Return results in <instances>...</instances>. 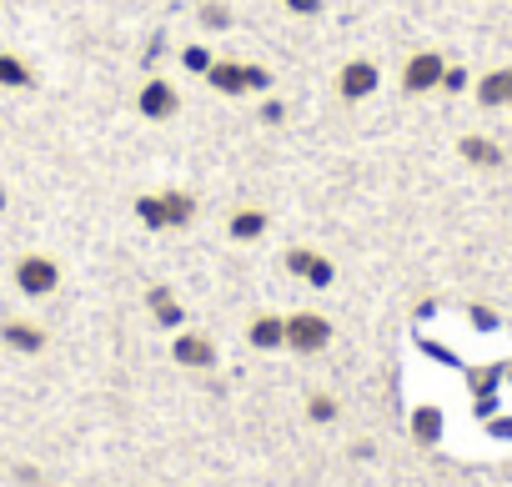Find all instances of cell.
<instances>
[{
	"label": "cell",
	"mask_w": 512,
	"mask_h": 487,
	"mask_svg": "<svg viewBox=\"0 0 512 487\" xmlns=\"http://www.w3.org/2000/svg\"><path fill=\"white\" fill-rule=\"evenodd\" d=\"M442 76H447V56H442V51H412L407 66H402V91H407V96L442 91Z\"/></svg>",
	"instance_id": "2"
},
{
	"label": "cell",
	"mask_w": 512,
	"mask_h": 487,
	"mask_svg": "<svg viewBox=\"0 0 512 487\" xmlns=\"http://www.w3.org/2000/svg\"><path fill=\"white\" fill-rule=\"evenodd\" d=\"M282 6H287L292 16H317V11H322V0H282Z\"/></svg>",
	"instance_id": "22"
},
{
	"label": "cell",
	"mask_w": 512,
	"mask_h": 487,
	"mask_svg": "<svg viewBox=\"0 0 512 487\" xmlns=\"http://www.w3.org/2000/svg\"><path fill=\"white\" fill-rule=\"evenodd\" d=\"M226 231H231L236 241H256V236H267V211H262V206H241V211H231V216H226Z\"/></svg>",
	"instance_id": "13"
},
{
	"label": "cell",
	"mask_w": 512,
	"mask_h": 487,
	"mask_svg": "<svg viewBox=\"0 0 512 487\" xmlns=\"http://www.w3.org/2000/svg\"><path fill=\"white\" fill-rule=\"evenodd\" d=\"M327 342H332V322H327V317H317V312H292V317H287V347H292V352L312 357V352H322Z\"/></svg>",
	"instance_id": "4"
},
{
	"label": "cell",
	"mask_w": 512,
	"mask_h": 487,
	"mask_svg": "<svg viewBox=\"0 0 512 487\" xmlns=\"http://www.w3.org/2000/svg\"><path fill=\"white\" fill-rule=\"evenodd\" d=\"M0 86H6V91H31V86H36V71H31L21 56L0 51Z\"/></svg>",
	"instance_id": "15"
},
{
	"label": "cell",
	"mask_w": 512,
	"mask_h": 487,
	"mask_svg": "<svg viewBox=\"0 0 512 487\" xmlns=\"http://www.w3.org/2000/svg\"><path fill=\"white\" fill-rule=\"evenodd\" d=\"M136 111H141L146 121H171V116L181 111V96H176V86H171V81L151 76V81L141 86V96H136Z\"/></svg>",
	"instance_id": "6"
},
{
	"label": "cell",
	"mask_w": 512,
	"mask_h": 487,
	"mask_svg": "<svg viewBox=\"0 0 512 487\" xmlns=\"http://www.w3.org/2000/svg\"><path fill=\"white\" fill-rule=\"evenodd\" d=\"M16 287H21V297H51V292L61 287V267H56V257H46V252H26V257L16 262Z\"/></svg>",
	"instance_id": "3"
},
{
	"label": "cell",
	"mask_w": 512,
	"mask_h": 487,
	"mask_svg": "<svg viewBox=\"0 0 512 487\" xmlns=\"http://www.w3.org/2000/svg\"><path fill=\"white\" fill-rule=\"evenodd\" d=\"M377 86H382V66L367 61V56H352V61L337 71V96H342V101H367Z\"/></svg>",
	"instance_id": "5"
},
{
	"label": "cell",
	"mask_w": 512,
	"mask_h": 487,
	"mask_svg": "<svg viewBox=\"0 0 512 487\" xmlns=\"http://www.w3.org/2000/svg\"><path fill=\"white\" fill-rule=\"evenodd\" d=\"M246 342H251L256 352H282V347H287V317H272V312L251 317V327H246Z\"/></svg>",
	"instance_id": "11"
},
{
	"label": "cell",
	"mask_w": 512,
	"mask_h": 487,
	"mask_svg": "<svg viewBox=\"0 0 512 487\" xmlns=\"http://www.w3.org/2000/svg\"><path fill=\"white\" fill-rule=\"evenodd\" d=\"M457 156H462V166H477V171L507 166V151H502L492 136H482V131H467V136L457 141Z\"/></svg>",
	"instance_id": "8"
},
{
	"label": "cell",
	"mask_w": 512,
	"mask_h": 487,
	"mask_svg": "<svg viewBox=\"0 0 512 487\" xmlns=\"http://www.w3.org/2000/svg\"><path fill=\"white\" fill-rule=\"evenodd\" d=\"M136 216L151 231H181V226L196 221V196L191 191H146L136 201Z\"/></svg>",
	"instance_id": "1"
},
{
	"label": "cell",
	"mask_w": 512,
	"mask_h": 487,
	"mask_svg": "<svg viewBox=\"0 0 512 487\" xmlns=\"http://www.w3.org/2000/svg\"><path fill=\"white\" fill-rule=\"evenodd\" d=\"M412 437H417L422 447H432V442L442 437V412H437V407H417V412H412Z\"/></svg>",
	"instance_id": "16"
},
{
	"label": "cell",
	"mask_w": 512,
	"mask_h": 487,
	"mask_svg": "<svg viewBox=\"0 0 512 487\" xmlns=\"http://www.w3.org/2000/svg\"><path fill=\"white\" fill-rule=\"evenodd\" d=\"M171 357H176V367L211 372V367H216V342H211L206 332H181V337L171 342Z\"/></svg>",
	"instance_id": "7"
},
{
	"label": "cell",
	"mask_w": 512,
	"mask_h": 487,
	"mask_svg": "<svg viewBox=\"0 0 512 487\" xmlns=\"http://www.w3.org/2000/svg\"><path fill=\"white\" fill-rule=\"evenodd\" d=\"M0 206H6V186H0Z\"/></svg>",
	"instance_id": "25"
},
{
	"label": "cell",
	"mask_w": 512,
	"mask_h": 487,
	"mask_svg": "<svg viewBox=\"0 0 512 487\" xmlns=\"http://www.w3.org/2000/svg\"><path fill=\"white\" fill-rule=\"evenodd\" d=\"M146 307H151V317H156L161 327H181V322H186V312H181V302L171 297V287H151V292H146Z\"/></svg>",
	"instance_id": "14"
},
{
	"label": "cell",
	"mask_w": 512,
	"mask_h": 487,
	"mask_svg": "<svg viewBox=\"0 0 512 487\" xmlns=\"http://www.w3.org/2000/svg\"><path fill=\"white\" fill-rule=\"evenodd\" d=\"M472 86V76L462 71V66H447V76H442V91H467Z\"/></svg>",
	"instance_id": "21"
},
{
	"label": "cell",
	"mask_w": 512,
	"mask_h": 487,
	"mask_svg": "<svg viewBox=\"0 0 512 487\" xmlns=\"http://www.w3.org/2000/svg\"><path fill=\"white\" fill-rule=\"evenodd\" d=\"M282 116H287L282 101H267V106H262V121H282Z\"/></svg>",
	"instance_id": "24"
},
{
	"label": "cell",
	"mask_w": 512,
	"mask_h": 487,
	"mask_svg": "<svg viewBox=\"0 0 512 487\" xmlns=\"http://www.w3.org/2000/svg\"><path fill=\"white\" fill-rule=\"evenodd\" d=\"M201 21L221 31V26H231V11H226V6H216V0H206V6H201Z\"/></svg>",
	"instance_id": "19"
},
{
	"label": "cell",
	"mask_w": 512,
	"mask_h": 487,
	"mask_svg": "<svg viewBox=\"0 0 512 487\" xmlns=\"http://www.w3.org/2000/svg\"><path fill=\"white\" fill-rule=\"evenodd\" d=\"M472 96H477V106H487V111H507V106H512V66L487 71V76L472 86Z\"/></svg>",
	"instance_id": "10"
},
{
	"label": "cell",
	"mask_w": 512,
	"mask_h": 487,
	"mask_svg": "<svg viewBox=\"0 0 512 487\" xmlns=\"http://www.w3.org/2000/svg\"><path fill=\"white\" fill-rule=\"evenodd\" d=\"M337 412H342V407H337L332 392H312V397H307V417H312V422H337Z\"/></svg>",
	"instance_id": "17"
},
{
	"label": "cell",
	"mask_w": 512,
	"mask_h": 487,
	"mask_svg": "<svg viewBox=\"0 0 512 487\" xmlns=\"http://www.w3.org/2000/svg\"><path fill=\"white\" fill-rule=\"evenodd\" d=\"M186 66L191 71H211V51H186Z\"/></svg>",
	"instance_id": "23"
},
{
	"label": "cell",
	"mask_w": 512,
	"mask_h": 487,
	"mask_svg": "<svg viewBox=\"0 0 512 487\" xmlns=\"http://www.w3.org/2000/svg\"><path fill=\"white\" fill-rule=\"evenodd\" d=\"M206 86L221 91V96H241L246 91V61H211Z\"/></svg>",
	"instance_id": "12"
},
{
	"label": "cell",
	"mask_w": 512,
	"mask_h": 487,
	"mask_svg": "<svg viewBox=\"0 0 512 487\" xmlns=\"http://www.w3.org/2000/svg\"><path fill=\"white\" fill-rule=\"evenodd\" d=\"M267 86H272V71H267V66H251V61H246V91H267Z\"/></svg>",
	"instance_id": "20"
},
{
	"label": "cell",
	"mask_w": 512,
	"mask_h": 487,
	"mask_svg": "<svg viewBox=\"0 0 512 487\" xmlns=\"http://www.w3.org/2000/svg\"><path fill=\"white\" fill-rule=\"evenodd\" d=\"M0 342H6L11 352H21V357H41L46 352V327H36V322H26V317H11L6 327H0Z\"/></svg>",
	"instance_id": "9"
},
{
	"label": "cell",
	"mask_w": 512,
	"mask_h": 487,
	"mask_svg": "<svg viewBox=\"0 0 512 487\" xmlns=\"http://www.w3.org/2000/svg\"><path fill=\"white\" fill-rule=\"evenodd\" d=\"M317 262H322V257H317L312 247H292V252H287V272H292V277H312Z\"/></svg>",
	"instance_id": "18"
}]
</instances>
